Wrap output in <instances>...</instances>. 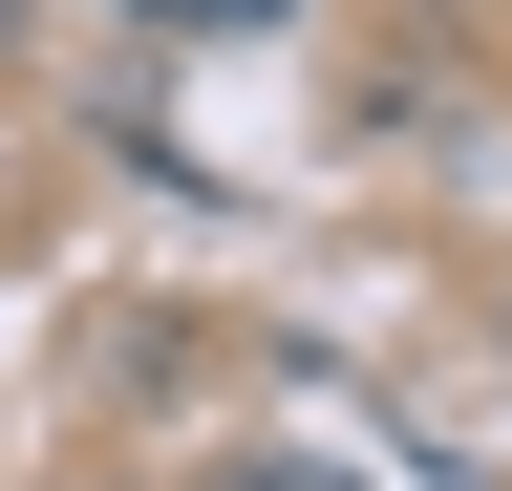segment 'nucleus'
<instances>
[{"label":"nucleus","mask_w":512,"mask_h":491,"mask_svg":"<svg viewBox=\"0 0 512 491\" xmlns=\"http://www.w3.org/2000/svg\"><path fill=\"white\" fill-rule=\"evenodd\" d=\"M214 491H363V470H320V449H256V470H214Z\"/></svg>","instance_id":"f03ea898"},{"label":"nucleus","mask_w":512,"mask_h":491,"mask_svg":"<svg viewBox=\"0 0 512 491\" xmlns=\"http://www.w3.org/2000/svg\"><path fill=\"white\" fill-rule=\"evenodd\" d=\"M128 22H171V43H256V22H299V0H128Z\"/></svg>","instance_id":"f257e3e1"},{"label":"nucleus","mask_w":512,"mask_h":491,"mask_svg":"<svg viewBox=\"0 0 512 491\" xmlns=\"http://www.w3.org/2000/svg\"><path fill=\"white\" fill-rule=\"evenodd\" d=\"M0 43H22V0H0Z\"/></svg>","instance_id":"7ed1b4c3"}]
</instances>
